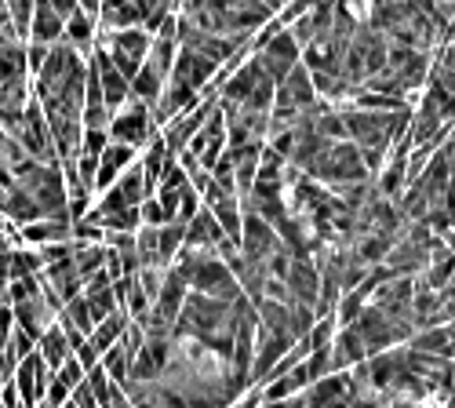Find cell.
<instances>
[{"mask_svg": "<svg viewBox=\"0 0 455 408\" xmlns=\"http://www.w3.org/2000/svg\"><path fill=\"white\" fill-rule=\"evenodd\" d=\"M307 179L335 190V187H350V182H364L371 175H368V168L361 161V150L354 142H331L328 150L307 168Z\"/></svg>", "mask_w": 455, "mask_h": 408, "instance_id": "cell-1", "label": "cell"}, {"mask_svg": "<svg viewBox=\"0 0 455 408\" xmlns=\"http://www.w3.org/2000/svg\"><path fill=\"white\" fill-rule=\"evenodd\" d=\"M109 142H121V146H132V150H146L149 142L161 135V128L154 124V109L139 99H128L117 114L109 117V128H106Z\"/></svg>", "mask_w": 455, "mask_h": 408, "instance_id": "cell-2", "label": "cell"}, {"mask_svg": "<svg viewBox=\"0 0 455 408\" xmlns=\"http://www.w3.org/2000/svg\"><path fill=\"white\" fill-rule=\"evenodd\" d=\"M95 44L109 55V62L117 66V69L124 73V77H128V84H132V77L142 69L146 55H149V44H154V36H149L142 26H132V29L99 33V36H95Z\"/></svg>", "mask_w": 455, "mask_h": 408, "instance_id": "cell-3", "label": "cell"}, {"mask_svg": "<svg viewBox=\"0 0 455 408\" xmlns=\"http://www.w3.org/2000/svg\"><path fill=\"white\" fill-rule=\"evenodd\" d=\"M189 292H201L208 295V300H219V303H237L241 300V284L237 277L226 270V263L219 255H204L201 267L194 270V277H189Z\"/></svg>", "mask_w": 455, "mask_h": 408, "instance_id": "cell-4", "label": "cell"}, {"mask_svg": "<svg viewBox=\"0 0 455 408\" xmlns=\"http://www.w3.org/2000/svg\"><path fill=\"white\" fill-rule=\"evenodd\" d=\"M255 59H259L262 69H267V77H270L274 84H281L288 73L302 62V48L295 44V36H291L288 29H281L277 36H270V41L255 52Z\"/></svg>", "mask_w": 455, "mask_h": 408, "instance_id": "cell-5", "label": "cell"}, {"mask_svg": "<svg viewBox=\"0 0 455 408\" xmlns=\"http://www.w3.org/2000/svg\"><path fill=\"white\" fill-rule=\"evenodd\" d=\"M48 383H52V372L44 368V361H41V354H36V350L26 361H19L15 372H12V387H15V394H19V401L26 408H36L44 401Z\"/></svg>", "mask_w": 455, "mask_h": 408, "instance_id": "cell-6", "label": "cell"}, {"mask_svg": "<svg viewBox=\"0 0 455 408\" xmlns=\"http://www.w3.org/2000/svg\"><path fill=\"white\" fill-rule=\"evenodd\" d=\"M284 288L291 295V303H302V307L314 310L317 307V295H321V270H317L314 259H291Z\"/></svg>", "mask_w": 455, "mask_h": 408, "instance_id": "cell-7", "label": "cell"}, {"mask_svg": "<svg viewBox=\"0 0 455 408\" xmlns=\"http://www.w3.org/2000/svg\"><path fill=\"white\" fill-rule=\"evenodd\" d=\"M139 161V154L132 150V146H121V142H109L106 150H102V157H99V172H95V194H102V190H109L113 182H117L132 164Z\"/></svg>", "mask_w": 455, "mask_h": 408, "instance_id": "cell-8", "label": "cell"}, {"mask_svg": "<svg viewBox=\"0 0 455 408\" xmlns=\"http://www.w3.org/2000/svg\"><path fill=\"white\" fill-rule=\"evenodd\" d=\"M66 33V22L55 15V8L48 0H33V15H29V41L33 44H44V48H55Z\"/></svg>", "mask_w": 455, "mask_h": 408, "instance_id": "cell-9", "label": "cell"}, {"mask_svg": "<svg viewBox=\"0 0 455 408\" xmlns=\"http://www.w3.org/2000/svg\"><path fill=\"white\" fill-rule=\"evenodd\" d=\"M15 328H22L29 340H41L44 332L55 324V310L44 303V295H33L26 303H15Z\"/></svg>", "mask_w": 455, "mask_h": 408, "instance_id": "cell-10", "label": "cell"}, {"mask_svg": "<svg viewBox=\"0 0 455 408\" xmlns=\"http://www.w3.org/2000/svg\"><path fill=\"white\" fill-rule=\"evenodd\" d=\"M328 357H331V372H350L354 364L368 361V350L357 336V328H339L328 347Z\"/></svg>", "mask_w": 455, "mask_h": 408, "instance_id": "cell-11", "label": "cell"}, {"mask_svg": "<svg viewBox=\"0 0 455 408\" xmlns=\"http://www.w3.org/2000/svg\"><path fill=\"white\" fill-rule=\"evenodd\" d=\"M222 241H230V237H226V234L219 230V222L212 219V212H208V208H201L194 219L186 222V248H197V252L215 255V248H219Z\"/></svg>", "mask_w": 455, "mask_h": 408, "instance_id": "cell-12", "label": "cell"}, {"mask_svg": "<svg viewBox=\"0 0 455 408\" xmlns=\"http://www.w3.org/2000/svg\"><path fill=\"white\" fill-rule=\"evenodd\" d=\"M0 219L15 222V227H29V222L44 219V212H41V204H36L22 187H12L4 197H0Z\"/></svg>", "mask_w": 455, "mask_h": 408, "instance_id": "cell-13", "label": "cell"}, {"mask_svg": "<svg viewBox=\"0 0 455 408\" xmlns=\"http://www.w3.org/2000/svg\"><path fill=\"white\" fill-rule=\"evenodd\" d=\"M19 234H22V244H33V248L62 244V241H73V222H62V219H36V222H29V227H22Z\"/></svg>", "mask_w": 455, "mask_h": 408, "instance_id": "cell-14", "label": "cell"}, {"mask_svg": "<svg viewBox=\"0 0 455 408\" xmlns=\"http://www.w3.org/2000/svg\"><path fill=\"white\" fill-rule=\"evenodd\" d=\"M128 314L124 310H117V314H113V317H106V321H99L95 328H92V336H88V347L102 357L109 347H117L121 343V336H124V332H128Z\"/></svg>", "mask_w": 455, "mask_h": 408, "instance_id": "cell-15", "label": "cell"}, {"mask_svg": "<svg viewBox=\"0 0 455 408\" xmlns=\"http://www.w3.org/2000/svg\"><path fill=\"white\" fill-rule=\"evenodd\" d=\"M36 354H41L44 368H48V372L55 376L59 368H62V361L73 354V350H69V340H66V332H62L59 324H52V328L44 332V336L36 340Z\"/></svg>", "mask_w": 455, "mask_h": 408, "instance_id": "cell-16", "label": "cell"}, {"mask_svg": "<svg viewBox=\"0 0 455 408\" xmlns=\"http://www.w3.org/2000/svg\"><path fill=\"white\" fill-rule=\"evenodd\" d=\"M164 84H168V81L161 77V73H157L154 66L142 62V69L132 77V99H139V102H146L149 109H154V106L161 102V95H164Z\"/></svg>", "mask_w": 455, "mask_h": 408, "instance_id": "cell-17", "label": "cell"}, {"mask_svg": "<svg viewBox=\"0 0 455 408\" xmlns=\"http://www.w3.org/2000/svg\"><path fill=\"white\" fill-rule=\"evenodd\" d=\"M427 84H437L441 92L455 95V44H444L430 55V77Z\"/></svg>", "mask_w": 455, "mask_h": 408, "instance_id": "cell-18", "label": "cell"}, {"mask_svg": "<svg viewBox=\"0 0 455 408\" xmlns=\"http://www.w3.org/2000/svg\"><path fill=\"white\" fill-rule=\"evenodd\" d=\"M73 270H77L81 281H88L99 270H106V244H81V241H73Z\"/></svg>", "mask_w": 455, "mask_h": 408, "instance_id": "cell-19", "label": "cell"}, {"mask_svg": "<svg viewBox=\"0 0 455 408\" xmlns=\"http://www.w3.org/2000/svg\"><path fill=\"white\" fill-rule=\"evenodd\" d=\"M175 55H179L175 36H154V44H149V55H146V66H154L161 77L168 81V73H172V66H175Z\"/></svg>", "mask_w": 455, "mask_h": 408, "instance_id": "cell-20", "label": "cell"}, {"mask_svg": "<svg viewBox=\"0 0 455 408\" xmlns=\"http://www.w3.org/2000/svg\"><path fill=\"white\" fill-rule=\"evenodd\" d=\"M157 244H161V263L172 267L175 255H179L182 244H186V222H168V227H161V230H157Z\"/></svg>", "mask_w": 455, "mask_h": 408, "instance_id": "cell-21", "label": "cell"}, {"mask_svg": "<svg viewBox=\"0 0 455 408\" xmlns=\"http://www.w3.org/2000/svg\"><path fill=\"white\" fill-rule=\"evenodd\" d=\"M364 307H368V300H364L357 288L354 292H343V295H339V307H335V324L339 328H350L364 314Z\"/></svg>", "mask_w": 455, "mask_h": 408, "instance_id": "cell-22", "label": "cell"}, {"mask_svg": "<svg viewBox=\"0 0 455 408\" xmlns=\"http://www.w3.org/2000/svg\"><path fill=\"white\" fill-rule=\"evenodd\" d=\"M44 267H41V255L33 248H12V281H22V277H36Z\"/></svg>", "mask_w": 455, "mask_h": 408, "instance_id": "cell-23", "label": "cell"}, {"mask_svg": "<svg viewBox=\"0 0 455 408\" xmlns=\"http://www.w3.org/2000/svg\"><path fill=\"white\" fill-rule=\"evenodd\" d=\"M33 350H36V340H29L22 328H15V332H12V340L4 343V357H8V364H12V368H15L19 361H26Z\"/></svg>", "mask_w": 455, "mask_h": 408, "instance_id": "cell-24", "label": "cell"}, {"mask_svg": "<svg viewBox=\"0 0 455 408\" xmlns=\"http://www.w3.org/2000/svg\"><path fill=\"white\" fill-rule=\"evenodd\" d=\"M55 380H59V383H66L69 390H77V387L84 383V368H81V361H77V357H73V354H69V357L62 361V368H59V372H55Z\"/></svg>", "mask_w": 455, "mask_h": 408, "instance_id": "cell-25", "label": "cell"}, {"mask_svg": "<svg viewBox=\"0 0 455 408\" xmlns=\"http://www.w3.org/2000/svg\"><path fill=\"white\" fill-rule=\"evenodd\" d=\"M69 394H73V390L52 376V383H48V390H44V401H41V404H44V408H62V404H69Z\"/></svg>", "mask_w": 455, "mask_h": 408, "instance_id": "cell-26", "label": "cell"}, {"mask_svg": "<svg viewBox=\"0 0 455 408\" xmlns=\"http://www.w3.org/2000/svg\"><path fill=\"white\" fill-rule=\"evenodd\" d=\"M106 146H109V135L106 132H84L81 135V154H88V157H102Z\"/></svg>", "mask_w": 455, "mask_h": 408, "instance_id": "cell-27", "label": "cell"}, {"mask_svg": "<svg viewBox=\"0 0 455 408\" xmlns=\"http://www.w3.org/2000/svg\"><path fill=\"white\" fill-rule=\"evenodd\" d=\"M44 59H48V48H44V44H33V41H26V69H29V81L36 77V73H41Z\"/></svg>", "mask_w": 455, "mask_h": 408, "instance_id": "cell-28", "label": "cell"}, {"mask_svg": "<svg viewBox=\"0 0 455 408\" xmlns=\"http://www.w3.org/2000/svg\"><path fill=\"white\" fill-rule=\"evenodd\" d=\"M12 284V252H0V292H8Z\"/></svg>", "mask_w": 455, "mask_h": 408, "instance_id": "cell-29", "label": "cell"}, {"mask_svg": "<svg viewBox=\"0 0 455 408\" xmlns=\"http://www.w3.org/2000/svg\"><path fill=\"white\" fill-rule=\"evenodd\" d=\"M48 4L55 8V15H59L62 22H66V19L73 15V12H77V0H48Z\"/></svg>", "mask_w": 455, "mask_h": 408, "instance_id": "cell-30", "label": "cell"}, {"mask_svg": "<svg viewBox=\"0 0 455 408\" xmlns=\"http://www.w3.org/2000/svg\"><path fill=\"white\" fill-rule=\"evenodd\" d=\"M77 8H81L84 15H92V19L99 22V12H102V0H77Z\"/></svg>", "mask_w": 455, "mask_h": 408, "instance_id": "cell-31", "label": "cell"}, {"mask_svg": "<svg viewBox=\"0 0 455 408\" xmlns=\"http://www.w3.org/2000/svg\"><path fill=\"white\" fill-rule=\"evenodd\" d=\"M113 408H132V401L124 397V390L117 387V394H113Z\"/></svg>", "mask_w": 455, "mask_h": 408, "instance_id": "cell-32", "label": "cell"}, {"mask_svg": "<svg viewBox=\"0 0 455 408\" xmlns=\"http://www.w3.org/2000/svg\"><path fill=\"white\" fill-rule=\"evenodd\" d=\"M102 4H124V0H102Z\"/></svg>", "mask_w": 455, "mask_h": 408, "instance_id": "cell-33", "label": "cell"}]
</instances>
